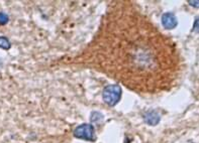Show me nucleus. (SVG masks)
<instances>
[{
    "label": "nucleus",
    "mask_w": 199,
    "mask_h": 143,
    "mask_svg": "<svg viewBox=\"0 0 199 143\" xmlns=\"http://www.w3.org/2000/svg\"><path fill=\"white\" fill-rule=\"evenodd\" d=\"M193 30L195 31V32L199 33V17H198V18H196L195 22H194V25H193Z\"/></svg>",
    "instance_id": "9"
},
{
    "label": "nucleus",
    "mask_w": 199,
    "mask_h": 143,
    "mask_svg": "<svg viewBox=\"0 0 199 143\" xmlns=\"http://www.w3.org/2000/svg\"><path fill=\"white\" fill-rule=\"evenodd\" d=\"M94 127L91 124H82L75 129V137L85 140H92L94 138Z\"/></svg>",
    "instance_id": "3"
},
{
    "label": "nucleus",
    "mask_w": 199,
    "mask_h": 143,
    "mask_svg": "<svg viewBox=\"0 0 199 143\" xmlns=\"http://www.w3.org/2000/svg\"><path fill=\"white\" fill-rule=\"evenodd\" d=\"M189 4L193 7H199V1H189Z\"/></svg>",
    "instance_id": "10"
},
{
    "label": "nucleus",
    "mask_w": 199,
    "mask_h": 143,
    "mask_svg": "<svg viewBox=\"0 0 199 143\" xmlns=\"http://www.w3.org/2000/svg\"><path fill=\"white\" fill-rule=\"evenodd\" d=\"M177 23H178V21L173 13L167 12L162 16V24L166 29H173L174 27H176Z\"/></svg>",
    "instance_id": "4"
},
{
    "label": "nucleus",
    "mask_w": 199,
    "mask_h": 143,
    "mask_svg": "<svg viewBox=\"0 0 199 143\" xmlns=\"http://www.w3.org/2000/svg\"><path fill=\"white\" fill-rule=\"evenodd\" d=\"M160 119H161V117H160V115L156 112V111H150V112H147L144 116L145 122H146L147 124L151 125V126H155V125L158 124L160 122Z\"/></svg>",
    "instance_id": "5"
},
{
    "label": "nucleus",
    "mask_w": 199,
    "mask_h": 143,
    "mask_svg": "<svg viewBox=\"0 0 199 143\" xmlns=\"http://www.w3.org/2000/svg\"><path fill=\"white\" fill-rule=\"evenodd\" d=\"M7 20H8V17H7L6 14H4V13H0V24H4V23H6Z\"/></svg>",
    "instance_id": "8"
},
{
    "label": "nucleus",
    "mask_w": 199,
    "mask_h": 143,
    "mask_svg": "<svg viewBox=\"0 0 199 143\" xmlns=\"http://www.w3.org/2000/svg\"><path fill=\"white\" fill-rule=\"evenodd\" d=\"M90 118H91V121L94 122V123H99L101 122L103 120V115L101 113L99 112H93L91 116H90Z\"/></svg>",
    "instance_id": "6"
},
{
    "label": "nucleus",
    "mask_w": 199,
    "mask_h": 143,
    "mask_svg": "<svg viewBox=\"0 0 199 143\" xmlns=\"http://www.w3.org/2000/svg\"><path fill=\"white\" fill-rule=\"evenodd\" d=\"M9 46H10V43H9L8 39L6 38H0V48H9Z\"/></svg>",
    "instance_id": "7"
},
{
    "label": "nucleus",
    "mask_w": 199,
    "mask_h": 143,
    "mask_svg": "<svg viewBox=\"0 0 199 143\" xmlns=\"http://www.w3.org/2000/svg\"><path fill=\"white\" fill-rule=\"evenodd\" d=\"M122 90L119 86L117 85H109L104 88L102 92L103 101L108 106H114L118 103V101L121 98Z\"/></svg>",
    "instance_id": "2"
},
{
    "label": "nucleus",
    "mask_w": 199,
    "mask_h": 143,
    "mask_svg": "<svg viewBox=\"0 0 199 143\" xmlns=\"http://www.w3.org/2000/svg\"><path fill=\"white\" fill-rule=\"evenodd\" d=\"M164 38L141 13L119 9L107 16L93 44V60L129 88L150 92L159 87L164 68Z\"/></svg>",
    "instance_id": "1"
}]
</instances>
